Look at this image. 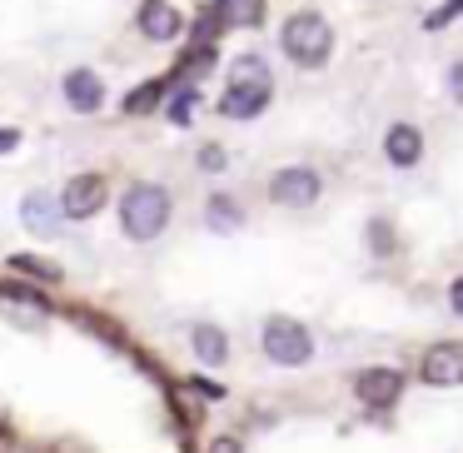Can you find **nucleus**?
I'll return each instance as SVG.
<instances>
[{"label":"nucleus","mask_w":463,"mask_h":453,"mask_svg":"<svg viewBox=\"0 0 463 453\" xmlns=\"http://www.w3.org/2000/svg\"><path fill=\"white\" fill-rule=\"evenodd\" d=\"M279 45H284V55H289L294 65L314 71V65L329 61V51H334V31H329V21H324V15L299 11V15H289V21H284Z\"/></svg>","instance_id":"f257e3e1"},{"label":"nucleus","mask_w":463,"mask_h":453,"mask_svg":"<svg viewBox=\"0 0 463 453\" xmlns=\"http://www.w3.org/2000/svg\"><path fill=\"white\" fill-rule=\"evenodd\" d=\"M21 145V130H0V155H11Z\"/></svg>","instance_id":"aec40b11"},{"label":"nucleus","mask_w":463,"mask_h":453,"mask_svg":"<svg viewBox=\"0 0 463 453\" xmlns=\"http://www.w3.org/2000/svg\"><path fill=\"white\" fill-rule=\"evenodd\" d=\"M210 224H214V230H224V234L240 230V204H234L230 194H214V200H210Z\"/></svg>","instance_id":"2eb2a0df"},{"label":"nucleus","mask_w":463,"mask_h":453,"mask_svg":"<svg viewBox=\"0 0 463 453\" xmlns=\"http://www.w3.org/2000/svg\"><path fill=\"white\" fill-rule=\"evenodd\" d=\"M423 383H433V389H458L463 383V344H433L423 354Z\"/></svg>","instance_id":"0eeeda50"},{"label":"nucleus","mask_w":463,"mask_h":453,"mask_svg":"<svg viewBox=\"0 0 463 453\" xmlns=\"http://www.w3.org/2000/svg\"><path fill=\"white\" fill-rule=\"evenodd\" d=\"M319 175L309 170V165H289V170H279L269 180V200L284 204V210H309L314 200H319Z\"/></svg>","instance_id":"20e7f679"},{"label":"nucleus","mask_w":463,"mask_h":453,"mask_svg":"<svg viewBox=\"0 0 463 453\" xmlns=\"http://www.w3.org/2000/svg\"><path fill=\"white\" fill-rule=\"evenodd\" d=\"M264 354H269L274 363H284V369H294V363H309L314 334L304 329L299 319H269V324H264Z\"/></svg>","instance_id":"7ed1b4c3"},{"label":"nucleus","mask_w":463,"mask_h":453,"mask_svg":"<svg viewBox=\"0 0 463 453\" xmlns=\"http://www.w3.org/2000/svg\"><path fill=\"white\" fill-rule=\"evenodd\" d=\"M160 90H165V85H160V80H150V85H140V90H135V95H130V100H125V110H130V115H150V110H155V100H160Z\"/></svg>","instance_id":"dca6fc26"},{"label":"nucleus","mask_w":463,"mask_h":453,"mask_svg":"<svg viewBox=\"0 0 463 453\" xmlns=\"http://www.w3.org/2000/svg\"><path fill=\"white\" fill-rule=\"evenodd\" d=\"M100 204H105V180L100 175H75V180L65 184V194H61L65 220H90V214H100Z\"/></svg>","instance_id":"423d86ee"},{"label":"nucleus","mask_w":463,"mask_h":453,"mask_svg":"<svg viewBox=\"0 0 463 453\" xmlns=\"http://www.w3.org/2000/svg\"><path fill=\"white\" fill-rule=\"evenodd\" d=\"M383 155H389V165H399V170H413L423 155V135L413 130V125H393L389 135H383Z\"/></svg>","instance_id":"f8f14e48"},{"label":"nucleus","mask_w":463,"mask_h":453,"mask_svg":"<svg viewBox=\"0 0 463 453\" xmlns=\"http://www.w3.org/2000/svg\"><path fill=\"white\" fill-rule=\"evenodd\" d=\"M21 210H25V230H35V234H55V200H51V194H41V190L25 194Z\"/></svg>","instance_id":"ddd939ff"},{"label":"nucleus","mask_w":463,"mask_h":453,"mask_svg":"<svg viewBox=\"0 0 463 453\" xmlns=\"http://www.w3.org/2000/svg\"><path fill=\"white\" fill-rule=\"evenodd\" d=\"M269 105V80H230L220 100V115L224 120H254V115Z\"/></svg>","instance_id":"39448f33"},{"label":"nucleus","mask_w":463,"mask_h":453,"mask_svg":"<svg viewBox=\"0 0 463 453\" xmlns=\"http://www.w3.org/2000/svg\"><path fill=\"white\" fill-rule=\"evenodd\" d=\"M194 354H200V363H224L230 359V339H224V329L200 324V329H194Z\"/></svg>","instance_id":"4468645a"},{"label":"nucleus","mask_w":463,"mask_h":453,"mask_svg":"<svg viewBox=\"0 0 463 453\" xmlns=\"http://www.w3.org/2000/svg\"><path fill=\"white\" fill-rule=\"evenodd\" d=\"M140 31L150 35V41H175V35L184 31L180 11H175L170 0H145L140 5Z\"/></svg>","instance_id":"9b49d317"},{"label":"nucleus","mask_w":463,"mask_h":453,"mask_svg":"<svg viewBox=\"0 0 463 453\" xmlns=\"http://www.w3.org/2000/svg\"><path fill=\"white\" fill-rule=\"evenodd\" d=\"M11 269L35 274V279H61V269H55V264H41L35 254H11Z\"/></svg>","instance_id":"f3484780"},{"label":"nucleus","mask_w":463,"mask_h":453,"mask_svg":"<svg viewBox=\"0 0 463 453\" xmlns=\"http://www.w3.org/2000/svg\"><path fill=\"white\" fill-rule=\"evenodd\" d=\"M0 309L11 314V319L31 324V329H41V324L51 319V304H45V294H35L31 284H0Z\"/></svg>","instance_id":"6e6552de"},{"label":"nucleus","mask_w":463,"mask_h":453,"mask_svg":"<svg viewBox=\"0 0 463 453\" xmlns=\"http://www.w3.org/2000/svg\"><path fill=\"white\" fill-rule=\"evenodd\" d=\"M354 389H359V399L369 403V409H393L399 393H403V373L399 369H364Z\"/></svg>","instance_id":"1a4fd4ad"},{"label":"nucleus","mask_w":463,"mask_h":453,"mask_svg":"<svg viewBox=\"0 0 463 453\" xmlns=\"http://www.w3.org/2000/svg\"><path fill=\"white\" fill-rule=\"evenodd\" d=\"M210 453H244V448H240L234 439H214V443H210Z\"/></svg>","instance_id":"4be33fe9"},{"label":"nucleus","mask_w":463,"mask_h":453,"mask_svg":"<svg viewBox=\"0 0 463 453\" xmlns=\"http://www.w3.org/2000/svg\"><path fill=\"white\" fill-rule=\"evenodd\" d=\"M449 90H453V100L463 105V61H458V65H453V71H449Z\"/></svg>","instance_id":"a211bd4d"},{"label":"nucleus","mask_w":463,"mask_h":453,"mask_svg":"<svg viewBox=\"0 0 463 453\" xmlns=\"http://www.w3.org/2000/svg\"><path fill=\"white\" fill-rule=\"evenodd\" d=\"M449 304H453V314L463 319V279H453V289H449Z\"/></svg>","instance_id":"412c9836"},{"label":"nucleus","mask_w":463,"mask_h":453,"mask_svg":"<svg viewBox=\"0 0 463 453\" xmlns=\"http://www.w3.org/2000/svg\"><path fill=\"white\" fill-rule=\"evenodd\" d=\"M165 224H170V194L160 184H135L120 200V230L130 240H155Z\"/></svg>","instance_id":"f03ea898"},{"label":"nucleus","mask_w":463,"mask_h":453,"mask_svg":"<svg viewBox=\"0 0 463 453\" xmlns=\"http://www.w3.org/2000/svg\"><path fill=\"white\" fill-rule=\"evenodd\" d=\"M65 105H71L75 115H95L105 105V85L95 71H71L65 75Z\"/></svg>","instance_id":"9d476101"},{"label":"nucleus","mask_w":463,"mask_h":453,"mask_svg":"<svg viewBox=\"0 0 463 453\" xmlns=\"http://www.w3.org/2000/svg\"><path fill=\"white\" fill-rule=\"evenodd\" d=\"M200 165H204V170H220V165H224V150H200Z\"/></svg>","instance_id":"6ab92c4d"}]
</instances>
